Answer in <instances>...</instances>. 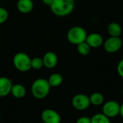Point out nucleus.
Listing matches in <instances>:
<instances>
[{
    "instance_id": "nucleus-1",
    "label": "nucleus",
    "mask_w": 123,
    "mask_h": 123,
    "mask_svg": "<svg viewBox=\"0 0 123 123\" xmlns=\"http://www.w3.org/2000/svg\"><path fill=\"white\" fill-rule=\"evenodd\" d=\"M51 12L58 17L69 15L75 8V0H53L50 6Z\"/></svg>"
},
{
    "instance_id": "nucleus-2",
    "label": "nucleus",
    "mask_w": 123,
    "mask_h": 123,
    "mask_svg": "<svg viewBox=\"0 0 123 123\" xmlns=\"http://www.w3.org/2000/svg\"><path fill=\"white\" fill-rule=\"evenodd\" d=\"M51 86L48 79L40 78L33 81L31 86L32 95L37 99H43L48 97L50 93Z\"/></svg>"
},
{
    "instance_id": "nucleus-3",
    "label": "nucleus",
    "mask_w": 123,
    "mask_h": 123,
    "mask_svg": "<svg viewBox=\"0 0 123 123\" xmlns=\"http://www.w3.org/2000/svg\"><path fill=\"white\" fill-rule=\"evenodd\" d=\"M86 30L81 26H74L68 30L66 34L68 41L73 45H79L86 41L87 37Z\"/></svg>"
},
{
    "instance_id": "nucleus-4",
    "label": "nucleus",
    "mask_w": 123,
    "mask_h": 123,
    "mask_svg": "<svg viewBox=\"0 0 123 123\" xmlns=\"http://www.w3.org/2000/svg\"><path fill=\"white\" fill-rule=\"evenodd\" d=\"M30 57L24 52L17 53L13 57V64L17 70L20 72H27L31 68Z\"/></svg>"
},
{
    "instance_id": "nucleus-5",
    "label": "nucleus",
    "mask_w": 123,
    "mask_h": 123,
    "mask_svg": "<svg viewBox=\"0 0 123 123\" xmlns=\"http://www.w3.org/2000/svg\"><path fill=\"white\" fill-rule=\"evenodd\" d=\"M123 46V40L120 37H110L104 41L103 47L108 53L118 52Z\"/></svg>"
},
{
    "instance_id": "nucleus-6",
    "label": "nucleus",
    "mask_w": 123,
    "mask_h": 123,
    "mask_svg": "<svg viewBox=\"0 0 123 123\" xmlns=\"http://www.w3.org/2000/svg\"><path fill=\"white\" fill-rule=\"evenodd\" d=\"M120 105L115 100H109L102 107V113L109 118H113L120 115Z\"/></svg>"
},
{
    "instance_id": "nucleus-7",
    "label": "nucleus",
    "mask_w": 123,
    "mask_h": 123,
    "mask_svg": "<svg viewBox=\"0 0 123 123\" xmlns=\"http://www.w3.org/2000/svg\"><path fill=\"white\" fill-rule=\"evenodd\" d=\"M72 105L77 110H85L91 105L89 97L84 94H76L72 99Z\"/></svg>"
},
{
    "instance_id": "nucleus-8",
    "label": "nucleus",
    "mask_w": 123,
    "mask_h": 123,
    "mask_svg": "<svg viewBox=\"0 0 123 123\" xmlns=\"http://www.w3.org/2000/svg\"><path fill=\"white\" fill-rule=\"evenodd\" d=\"M41 120L44 123H61V118L58 112L52 109H45L41 113Z\"/></svg>"
},
{
    "instance_id": "nucleus-9",
    "label": "nucleus",
    "mask_w": 123,
    "mask_h": 123,
    "mask_svg": "<svg viewBox=\"0 0 123 123\" xmlns=\"http://www.w3.org/2000/svg\"><path fill=\"white\" fill-rule=\"evenodd\" d=\"M43 61L44 67L48 69H52L57 66L58 63V58L54 52L48 51L44 54L43 57Z\"/></svg>"
},
{
    "instance_id": "nucleus-10",
    "label": "nucleus",
    "mask_w": 123,
    "mask_h": 123,
    "mask_svg": "<svg viewBox=\"0 0 123 123\" xmlns=\"http://www.w3.org/2000/svg\"><path fill=\"white\" fill-rule=\"evenodd\" d=\"M104 39L103 37L97 32L90 33L89 35H87L86 42V43L91 47V48H98L100 46H102L104 43Z\"/></svg>"
},
{
    "instance_id": "nucleus-11",
    "label": "nucleus",
    "mask_w": 123,
    "mask_h": 123,
    "mask_svg": "<svg viewBox=\"0 0 123 123\" xmlns=\"http://www.w3.org/2000/svg\"><path fill=\"white\" fill-rule=\"evenodd\" d=\"M13 86L11 79L6 76H0V97H4L11 93Z\"/></svg>"
},
{
    "instance_id": "nucleus-12",
    "label": "nucleus",
    "mask_w": 123,
    "mask_h": 123,
    "mask_svg": "<svg viewBox=\"0 0 123 123\" xmlns=\"http://www.w3.org/2000/svg\"><path fill=\"white\" fill-rule=\"evenodd\" d=\"M17 9L22 14H29L34 9V2L32 0H18Z\"/></svg>"
},
{
    "instance_id": "nucleus-13",
    "label": "nucleus",
    "mask_w": 123,
    "mask_h": 123,
    "mask_svg": "<svg viewBox=\"0 0 123 123\" xmlns=\"http://www.w3.org/2000/svg\"><path fill=\"white\" fill-rule=\"evenodd\" d=\"M26 89L22 84H13L10 94L16 99H22L26 95Z\"/></svg>"
},
{
    "instance_id": "nucleus-14",
    "label": "nucleus",
    "mask_w": 123,
    "mask_h": 123,
    "mask_svg": "<svg viewBox=\"0 0 123 123\" xmlns=\"http://www.w3.org/2000/svg\"><path fill=\"white\" fill-rule=\"evenodd\" d=\"M107 30L110 37H120L122 33V27L117 22L110 23Z\"/></svg>"
},
{
    "instance_id": "nucleus-15",
    "label": "nucleus",
    "mask_w": 123,
    "mask_h": 123,
    "mask_svg": "<svg viewBox=\"0 0 123 123\" xmlns=\"http://www.w3.org/2000/svg\"><path fill=\"white\" fill-rule=\"evenodd\" d=\"M48 81L51 87H57L62 84L63 81V78L61 74L54 73V74H52L49 76V79H48Z\"/></svg>"
},
{
    "instance_id": "nucleus-16",
    "label": "nucleus",
    "mask_w": 123,
    "mask_h": 123,
    "mask_svg": "<svg viewBox=\"0 0 123 123\" xmlns=\"http://www.w3.org/2000/svg\"><path fill=\"white\" fill-rule=\"evenodd\" d=\"M89 100L91 105L94 106H99L103 104L105 101V97L102 94L99 92H94L90 95Z\"/></svg>"
},
{
    "instance_id": "nucleus-17",
    "label": "nucleus",
    "mask_w": 123,
    "mask_h": 123,
    "mask_svg": "<svg viewBox=\"0 0 123 123\" xmlns=\"http://www.w3.org/2000/svg\"><path fill=\"white\" fill-rule=\"evenodd\" d=\"M91 123H111V121L103 113H98L91 117Z\"/></svg>"
},
{
    "instance_id": "nucleus-18",
    "label": "nucleus",
    "mask_w": 123,
    "mask_h": 123,
    "mask_svg": "<svg viewBox=\"0 0 123 123\" xmlns=\"http://www.w3.org/2000/svg\"><path fill=\"white\" fill-rule=\"evenodd\" d=\"M91 47L86 43V42H83L77 45V51L81 55H87L91 52Z\"/></svg>"
},
{
    "instance_id": "nucleus-19",
    "label": "nucleus",
    "mask_w": 123,
    "mask_h": 123,
    "mask_svg": "<svg viewBox=\"0 0 123 123\" xmlns=\"http://www.w3.org/2000/svg\"><path fill=\"white\" fill-rule=\"evenodd\" d=\"M44 67L43 58L39 57H35L31 59V68L35 70H40Z\"/></svg>"
},
{
    "instance_id": "nucleus-20",
    "label": "nucleus",
    "mask_w": 123,
    "mask_h": 123,
    "mask_svg": "<svg viewBox=\"0 0 123 123\" xmlns=\"http://www.w3.org/2000/svg\"><path fill=\"white\" fill-rule=\"evenodd\" d=\"M9 18V12L4 7L0 6V25L4 24L6 22Z\"/></svg>"
},
{
    "instance_id": "nucleus-21",
    "label": "nucleus",
    "mask_w": 123,
    "mask_h": 123,
    "mask_svg": "<svg viewBox=\"0 0 123 123\" xmlns=\"http://www.w3.org/2000/svg\"><path fill=\"white\" fill-rule=\"evenodd\" d=\"M117 71L119 76L123 79V59H122L118 63L117 66Z\"/></svg>"
},
{
    "instance_id": "nucleus-22",
    "label": "nucleus",
    "mask_w": 123,
    "mask_h": 123,
    "mask_svg": "<svg viewBox=\"0 0 123 123\" xmlns=\"http://www.w3.org/2000/svg\"><path fill=\"white\" fill-rule=\"evenodd\" d=\"M76 123H91V117H89L87 116H83L79 117Z\"/></svg>"
},
{
    "instance_id": "nucleus-23",
    "label": "nucleus",
    "mask_w": 123,
    "mask_h": 123,
    "mask_svg": "<svg viewBox=\"0 0 123 123\" xmlns=\"http://www.w3.org/2000/svg\"><path fill=\"white\" fill-rule=\"evenodd\" d=\"M53 0H43V2L44 3V4L47 5V6H50V4H52Z\"/></svg>"
},
{
    "instance_id": "nucleus-24",
    "label": "nucleus",
    "mask_w": 123,
    "mask_h": 123,
    "mask_svg": "<svg viewBox=\"0 0 123 123\" xmlns=\"http://www.w3.org/2000/svg\"><path fill=\"white\" fill-rule=\"evenodd\" d=\"M120 115H121L122 117H123V103L122 105H120Z\"/></svg>"
},
{
    "instance_id": "nucleus-25",
    "label": "nucleus",
    "mask_w": 123,
    "mask_h": 123,
    "mask_svg": "<svg viewBox=\"0 0 123 123\" xmlns=\"http://www.w3.org/2000/svg\"><path fill=\"white\" fill-rule=\"evenodd\" d=\"M1 112H0V120H1Z\"/></svg>"
},
{
    "instance_id": "nucleus-26",
    "label": "nucleus",
    "mask_w": 123,
    "mask_h": 123,
    "mask_svg": "<svg viewBox=\"0 0 123 123\" xmlns=\"http://www.w3.org/2000/svg\"></svg>"
}]
</instances>
